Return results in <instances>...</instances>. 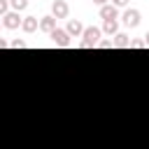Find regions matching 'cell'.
Masks as SVG:
<instances>
[{"label":"cell","mask_w":149,"mask_h":149,"mask_svg":"<svg viewBox=\"0 0 149 149\" xmlns=\"http://www.w3.org/2000/svg\"><path fill=\"white\" fill-rule=\"evenodd\" d=\"M100 35H102V28H95V26H88L84 30V40H81V49H88V47H98L100 42Z\"/></svg>","instance_id":"obj_1"},{"label":"cell","mask_w":149,"mask_h":149,"mask_svg":"<svg viewBox=\"0 0 149 149\" xmlns=\"http://www.w3.org/2000/svg\"><path fill=\"white\" fill-rule=\"evenodd\" d=\"M51 14H54L56 19H68L70 5H68L65 0H54V2H51Z\"/></svg>","instance_id":"obj_2"},{"label":"cell","mask_w":149,"mask_h":149,"mask_svg":"<svg viewBox=\"0 0 149 149\" xmlns=\"http://www.w3.org/2000/svg\"><path fill=\"white\" fill-rule=\"evenodd\" d=\"M140 21H142L140 9H126V12H123V26H128V28H137Z\"/></svg>","instance_id":"obj_3"},{"label":"cell","mask_w":149,"mask_h":149,"mask_svg":"<svg viewBox=\"0 0 149 149\" xmlns=\"http://www.w3.org/2000/svg\"><path fill=\"white\" fill-rule=\"evenodd\" d=\"M49 37H51L54 44H58V47H70V33H68L65 28H56Z\"/></svg>","instance_id":"obj_4"},{"label":"cell","mask_w":149,"mask_h":149,"mask_svg":"<svg viewBox=\"0 0 149 149\" xmlns=\"http://www.w3.org/2000/svg\"><path fill=\"white\" fill-rule=\"evenodd\" d=\"M2 23H5V28H9V30H12V28H19V26L23 23V19L19 16V12H9V14H5V16H2Z\"/></svg>","instance_id":"obj_5"},{"label":"cell","mask_w":149,"mask_h":149,"mask_svg":"<svg viewBox=\"0 0 149 149\" xmlns=\"http://www.w3.org/2000/svg\"><path fill=\"white\" fill-rule=\"evenodd\" d=\"M37 28H40V19L37 16H23V23H21L23 33H35Z\"/></svg>","instance_id":"obj_6"},{"label":"cell","mask_w":149,"mask_h":149,"mask_svg":"<svg viewBox=\"0 0 149 149\" xmlns=\"http://www.w3.org/2000/svg\"><path fill=\"white\" fill-rule=\"evenodd\" d=\"M40 30L51 35V33L56 30V16H54V14H51V16H42V19H40Z\"/></svg>","instance_id":"obj_7"},{"label":"cell","mask_w":149,"mask_h":149,"mask_svg":"<svg viewBox=\"0 0 149 149\" xmlns=\"http://www.w3.org/2000/svg\"><path fill=\"white\" fill-rule=\"evenodd\" d=\"M65 30L70 33V37H72V35H74V37H79V35H84V30H86V28L81 26V21L70 19V21H68V26H65Z\"/></svg>","instance_id":"obj_8"},{"label":"cell","mask_w":149,"mask_h":149,"mask_svg":"<svg viewBox=\"0 0 149 149\" xmlns=\"http://www.w3.org/2000/svg\"><path fill=\"white\" fill-rule=\"evenodd\" d=\"M116 14H119V12H116V7H114L112 2L105 5V7H100V19H102V21H112V19H116Z\"/></svg>","instance_id":"obj_9"},{"label":"cell","mask_w":149,"mask_h":149,"mask_svg":"<svg viewBox=\"0 0 149 149\" xmlns=\"http://www.w3.org/2000/svg\"><path fill=\"white\" fill-rule=\"evenodd\" d=\"M102 33H105V35H116V33H119V21H116V19L102 21Z\"/></svg>","instance_id":"obj_10"},{"label":"cell","mask_w":149,"mask_h":149,"mask_svg":"<svg viewBox=\"0 0 149 149\" xmlns=\"http://www.w3.org/2000/svg\"><path fill=\"white\" fill-rule=\"evenodd\" d=\"M130 42H133V40H130L126 33H116V35H114V47H130Z\"/></svg>","instance_id":"obj_11"},{"label":"cell","mask_w":149,"mask_h":149,"mask_svg":"<svg viewBox=\"0 0 149 149\" xmlns=\"http://www.w3.org/2000/svg\"><path fill=\"white\" fill-rule=\"evenodd\" d=\"M9 5L14 7V12H23L28 7V0H9Z\"/></svg>","instance_id":"obj_12"},{"label":"cell","mask_w":149,"mask_h":149,"mask_svg":"<svg viewBox=\"0 0 149 149\" xmlns=\"http://www.w3.org/2000/svg\"><path fill=\"white\" fill-rule=\"evenodd\" d=\"M9 7H12V5H9V0H0V14H2V16H5V14H9Z\"/></svg>","instance_id":"obj_13"},{"label":"cell","mask_w":149,"mask_h":149,"mask_svg":"<svg viewBox=\"0 0 149 149\" xmlns=\"http://www.w3.org/2000/svg\"><path fill=\"white\" fill-rule=\"evenodd\" d=\"M98 47H100V49H109V47H114V40H100Z\"/></svg>","instance_id":"obj_14"},{"label":"cell","mask_w":149,"mask_h":149,"mask_svg":"<svg viewBox=\"0 0 149 149\" xmlns=\"http://www.w3.org/2000/svg\"><path fill=\"white\" fill-rule=\"evenodd\" d=\"M9 47H14V49H19V47H26V42H23L21 37H16V40H12V42H9Z\"/></svg>","instance_id":"obj_15"},{"label":"cell","mask_w":149,"mask_h":149,"mask_svg":"<svg viewBox=\"0 0 149 149\" xmlns=\"http://www.w3.org/2000/svg\"><path fill=\"white\" fill-rule=\"evenodd\" d=\"M130 47H133V49H142V47H147V44H144V40H133Z\"/></svg>","instance_id":"obj_16"},{"label":"cell","mask_w":149,"mask_h":149,"mask_svg":"<svg viewBox=\"0 0 149 149\" xmlns=\"http://www.w3.org/2000/svg\"><path fill=\"white\" fill-rule=\"evenodd\" d=\"M112 5H114V7H126L128 0H112Z\"/></svg>","instance_id":"obj_17"},{"label":"cell","mask_w":149,"mask_h":149,"mask_svg":"<svg viewBox=\"0 0 149 149\" xmlns=\"http://www.w3.org/2000/svg\"><path fill=\"white\" fill-rule=\"evenodd\" d=\"M93 2H95V5H100V7H105V5H109L112 0H93Z\"/></svg>","instance_id":"obj_18"},{"label":"cell","mask_w":149,"mask_h":149,"mask_svg":"<svg viewBox=\"0 0 149 149\" xmlns=\"http://www.w3.org/2000/svg\"><path fill=\"white\" fill-rule=\"evenodd\" d=\"M144 44H147V47H149V30H147V33H144Z\"/></svg>","instance_id":"obj_19"}]
</instances>
